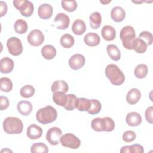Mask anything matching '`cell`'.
<instances>
[{"instance_id": "cell-27", "label": "cell", "mask_w": 153, "mask_h": 153, "mask_svg": "<svg viewBox=\"0 0 153 153\" xmlns=\"http://www.w3.org/2000/svg\"><path fill=\"white\" fill-rule=\"evenodd\" d=\"M91 126L93 130L97 132L105 131V121L104 118H95L91 122Z\"/></svg>"}, {"instance_id": "cell-6", "label": "cell", "mask_w": 153, "mask_h": 153, "mask_svg": "<svg viewBox=\"0 0 153 153\" xmlns=\"http://www.w3.org/2000/svg\"><path fill=\"white\" fill-rule=\"evenodd\" d=\"M60 142L62 145L71 149H78L81 145L79 139L74 134L68 133L62 136Z\"/></svg>"}, {"instance_id": "cell-41", "label": "cell", "mask_w": 153, "mask_h": 153, "mask_svg": "<svg viewBox=\"0 0 153 153\" xmlns=\"http://www.w3.org/2000/svg\"><path fill=\"white\" fill-rule=\"evenodd\" d=\"M105 121V131L106 132H111L114 130L115 128V122L114 120L108 117H104Z\"/></svg>"}, {"instance_id": "cell-16", "label": "cell", "mask_w": 153, "mask_h": 153, "mask_svg": "<svg viewBox=\"0 0 153 153\" xmlns=\"http://www.w3.org/2000/svg\"><path fill=\"white\" fill-rule=\"evenodd\" d=\"M141 97L140 91L136 88L130 89L126 95V101L130 105L136 104Z\"/></svg>"}, {"instance_id": "cell-48", "label": "cell", "mask_w": 153, "mask_h": 153, "mask_svg": "<svg viewBox=\"0 0 153 153\" xmlns=\"http://www.w3.org/2000/svg\"><path fill=\"white\" fill-rule=\"evenodd\" d=\"M111 2V1H107V2H103V1H100V2H101V3L103 4H106L109 3V2Z\"/></svg>"}, {"instance_id": "cell-18", "label": "cell", "mask_w": 153, "mask_h": 153, "mask_svg": "<svg viewBox=\"0 0 153 153\" xmlns=\"http://www.w3.org/2000/svg\"><path fill=\"white\" fill-rule=\"evenodd\" d=\"M125 17L126 12L122 7L116 6L111 10V17L114 22H121L124 19Z\"/></svg>"}, {"instance_id": "cell-47", "label": "cell", "mask_w": 153, "mask_h": 153, "mask_svg": "<svg viewBox=\"0 0 153 153\" xmlns=\"http://www.w3.org/2000/svg\"><path fill=\"white\" fill-rule=\"evenodd\" d=\"M1 152H13V151H12L11 150L9 149L8 148H5V149H4L1 150Z\"/></svg>"}, {"instance_id": "cell-42", "label": "cell", "mask_w": 153, "mask_h": 153, "mask_svg": "<svg viewBox=\"0 0 153 153\" xmlns=\"http://www.w3.org/2000/svg\"><path fill=\"white\" fill-rule=\"evenodd\" d=\"M152 112H153V106H151L148 107L145 110V116L146 120L150 124L153 123V118H152Z\"/></svg>"}, {"instance_id": "cell-46", "label": "cell", "mask_w": 153, "mask_h": 153, "mask_svg": "<svg viewBox=\"0 0 153 153\" xmlns=\"http://www.w3.org/2000/svg\"><path fill=\"white\" fill-rule=\"evenodd\" d=\"M120 152L121 153H125V152L130 153V146H123L120 149Z\"/></svg>"}, {"instance_id": "cell-23", "label": "cell", "mask_w": 153, "mask_h": 153, "mask_svg": "<svg viewBox=\"0 0 153 153\" xmlns=\"http://www.w3.org/2000/svg\"><path fill=\"white\" fill-rule=\"evenodd\" d=\"M42 57L47 60H51L56 56V50L55 47L51 45H44L41 50Z\"/></svg>"}, {"instance_id": "cell-13", "label": "cell", "mask_w": 153, "mask_h": 153, "mask_svg": "<svg viewBox=\"0 0 153 153\" xmlns=\"http://www.w3.org/2000/svg\"><path fill=\"white\" fill-rule=\"evenodd\" d=\"M42 128L35 124H30L27 128V136L31 140H35L40 138L42 136Z\"/></svg>"}, {"instance_id": "cell-10", "label": "cell", "mask_w": 153, "mask_h": 153, "mask_svg": "<svg viewBox=\"0 0 153 153\" xmlns=\"http://www.w3.org/2000/svg\"><path fill=\"white\" fill-rule=\"evenodd\" d=\"M85 59L81 54H75L72 56L69 59V65L74 70H78L82 68L85 65Z\"/></svg>"}, {"instance_id": "cell-32", "label": "cell", "mask_w": 153, "mask_h": 153, "mask_svg": "<svg viewBox=\"0 0 153 153\" xmlns=\"http://www.w3.org/2000/svg\"><path fill=\"white\" fill-rule=\"evenodd\" d=\"M68 100L64 108L67 111H72L76 108L78 97L74 94H68Z\"/></svg>"}, {"instance_id": "cell-29", "label": "cell", "mask_w": 153, "mask_h": 153, "mask_svg": "<svg viewBox=\"0 0 153 153\" xmlns=\"http://www.w3.org/2000/svg\"><path fill=\"white\" fill-rule=\"evenodd\" d=\"M14 28L16 33L19 34H24L27 30V23L23 19H18L14 23Z\"/></svg>"}, {"instance_id": "cell-2", "label": "cell", "mask_w": 153, "mask_h": 153, "mask_svg": "<svg viewBox=\"0 0 153 153\" xmlns=\"http://www.w3.org/2000/svg\"><path fill=\"white\" fill-rule=\"evenodd\" d=\"M106 76L111 84L115 85H120L124 83L125 76L122 71L115 64H109L105 68Z\"/></svg>"}, {"instance_id": "cell-37", "label": "cell", "mask_w": 153, "mask_h": 153, "mask_svg": "<svg viewBox=\"0 0 153 153\" xmlns=\"http://www.w3.org/2000/svg\"><path fill=\"white\" fill-rule=\"evenodd\" d=\"M30 152L32 153H47L48 152V148L44 143L37 142L31 146Z\"/></svg>"}, {"instance_id": "cell-17", "label": "cell", "mask_w": 153, "mask_h": 153, "mask_svg": "<svg viewBox=\"0 0 153 153\" xmlns=\"http://www.w3.org/2000/svg\"><path fill=\"white\" fill-rule=\"evenodd\" d=\"M17 109L21 115L27 116L32 111V105L29 101L22 100L17 103Z\"/></svg>"}, {"instance_id": "cell-4", "label": "cell", "mask_w": 153, "mask_h": 153, "mask_svg": "<svg viewBox=\"0 0 153 153\" xmlns=\"http://www.w3.org/2000/svg\"><path fill=\"white\" fill-rule=\"evenodd\" d=\"M120 37L123 47L127 50H131V44L136 38V32L131 26L123 27L120 33Z\"/></svg>"}, {"instance_id": "cell-11", "label": "cell", "mask_w": 153, "mask_h": 153, "mask_svg": "<svg viewBox=\"0 0 153 153\" xmlns=\"http://www.w3.org/2000/svg\"><path fill=\"white\" fill-rule=\"evenodd\" d=\"M56 24V27L58 29L65 30L67 29L70 23V19L68 15L65 13H60L56 15L54 20Z\"/></svg>"}, {"instance_id": "cell-19", "label": "cell", "mask_w": 153, "mask_h": 153, "mask_svg": "<svg viewBox=\"0 0 153 153\" xmlns=\"http://www.w3.org/2000/svg\"><path fill=\"white\" fill-rule=\"evenodd\" d=\"M103 38L108 41L114 40L116 37V30L114 27L110 25H105L101 30Z\"/></svg>"}, {"instance_id": "cell-34", "label": "cell", "mask_w": 153, "mask_h": 153, "mask_svg": "<svg viewBox=\"0 0 153 153\" xmlns=\"http://www.w3.org/2000/svg\"><path fill=\"white\" fill-rule=\"evenodd\" d=\"M148 67L145 64H139L134 69V75L137 78H144L148 74Z\"/></svg>"}, {"instance_id": "cell-33", "label": "cell", "mask_w": 153, "mask_h": 153, "mask_svg": "<svg viewBox=\"0 0 153 153\" xmlns=\"http://www.w3.org/2000/svg\"><path fill=\"white\" fill-rule=\"evenodd\" d=\"M13 88V82L11 80L7 77H2L0 79V89L2 91L8 93Z\"/></svg>"}, {"instance_id": "cell-35", "label": "cell", "mask_w": 153, "mask_h": 153, "mask_svg": "<svg viewBox=\"0 0 153 153\" xmlns=\"http://www.w3.org/2000/svg\"><path fill=\"white\" fill-rule=\"evenodd\" d=\"M35 93V88L31 85H26L22 87L20 91V94L22 97L29 98L33 96Z\"/></svg>"}, {"instance_id": "cell-9", "label": "cell", "mask_w": 153, "mask_h": 153, "mask_svg": "<svg viewBox=\"0 0 153 153\" xmlns=\"http://www.w3.org/2000/svg\"><path fill=\"white\" fill-rule=\"evenodd\" d=\"M27 39L29 44L34 47H38L43 43L44 35L40 30L34 29L29 33Z\"/></svg>"}, {"instance_id": "cell-31", "label": "cell", "mask_w": 153, "mask_h": 153, "mask_svg": "<svg viewBox=\"0 0 153 153\" xmlns=\"http://www.w3.org/2000/svg\"><path fill=\"white\" fill-rule=\"evenodd\" d=\"M90 107V99L79 97L78 99L77 103L76 108L78 109V111L81 112L87 111Z\"/></svg>"}, {"instance_id": "cell-22", "label": "cell", "mask_w": 153, "mask_h": 153, "mask_svg": "<svg viewBox=\"0 0 153 153\" xmlns=\"http://www.w3.org/2000/svg\"><path fill=\"white\" fill-rule=\"evenodd\" d=\"M68 90V84L66 82L63 80H57L54 81L51 87V90L53 93L56 92H62L66 93Z\"/></svg>"}, {"instance_id": "cell-5", "label": "cell", "mask_w": 153, "mask_h": 153, "mask_svg": "<svg viewBox=\"0 0 153 153\" xmlns=\"http://www.w3.org/2000/svg\"><path fill=\"white\" fill-rule=\"evenodd\" d=\"M14 7L20 11L22 16L25 17H30L34 11V6L32 2L27 0L13 1Z\"/></svg>"}, {"instance_id": "cell-30", "label": "cell", "mask_w": 153, "mask_h": 153, "mask_svg": "<svg viewBox=\"0 0 153 153\" xmlns=\"http://www.w3.org/2000/svg\"><path fill=\"white\" fill-rule=\"evenodd\" d=\"M60 45L65 48H69L72 47L75 42L74 38L70 34H64L63 35L60 40Z\"/></svg>"}, {"instance_id": "cell-36", "label": "cell", "mask_w": 153, "mask_h": 153, "mask_svg": "<svg viewBox=\"0 0 153 153\" xmlns=\"http://www.w3.org/2000/svg\"><path fill=\"white\" fill-rule=\"evenodd\" d=\"M102 108L101 103L97 99H90V107L87 111L91 115H95L98 114Z\"/></svg>"}, {"instance_id": "cell-45", "label": "cell", "mask_w": 153, "mask_h": 153, "mask_svg": "<svg viewBox=\"0 0 153 153\" xmlns=\"http://www.w3.org/2000/svg\"><path fill=\"white\" fill-rule=\"evenodd\" d=\"M8 10V7L7 4L4 1H0V17H2L5 16Z\"/></svg>"}, {"instance_id": "cell-43", "label": "cell", "mask_w": 153, "mask_h": 153, "mask_svg": "<svg viewBox=\"0 0 153 153\" xmlns=\"http://www.w3.org/2000/svg\"><path fill=\"white\" fill-rule=\"evenodd\" d=\"M9 106V100L6 96H0V109L1 111L7 109Z\"/></svg>"}, {"instance_id": "cell-12", "label": "cell", "mask_w": 153, "mask_h": 153, "mask_svg": "<svg viewBox=\"0 0 153 153\" xmlns=\"http://www.w3.org/2000/svg\"><path fill=\"white\" fill-rule=\"evenodd\" d=\"M53 13V8L49 4H42L38 7V15L43 20L50 19L52 16Z\"/></svg>"}, {"instance_id": "cell-28", "label": "cell", "mask_w": 153, "mask_h": 153, "mask_svg": "<svg viewBox=\"0 0 153 153\" xmlns=\"http://www.w3.org/2000/svg\"><path fill=\"white\" fill-rule=\"evenodd\" d=\"M54 102L59 106H65L68 100V96L62 92L54 93L53 95Z\"/></svg>"}, {"instance_id": "cell-26", "label": "cell", "mask_w": 153, "mask_h": 153, "mask_svg": "<svg viewBox=\"0 0 153 153\" xmlns=\"http://www.w3.org/2000/svg\"><path fill=\"white\" fill-rule=\"evenodd\" d=\"M90 26L93 29H98L102 23L101 14L97 11L93 12L90 16Z\"/></svg>"}, {"instance_id": "cell-15", "label": "cell", "mask_w": 153, "mask_h": 153, "mask_svg": "<svg viewBox=\"0 0 153 153\" xmlns=\"http://www.w3.org/2000/svg\"><path fill=\"white\" fill-rule=\"evenodd\" d=\"M127 124L131 127H136L140 125L142 123L141 115L136 112H131L127 114L126 117Z\"/></svg>"}, {"instance_id": "cell-20", "label": "cell", "mask_w": 153, "mask_h": 153, "mask_svg": "<svg viewBox=\"0 0 153 153\" xmlns=\"http://www.w3.org/2000/svg\"><path fill=\"white\" fill-rule=\"evenodd\" d=\"M84 41L85 44L88 46L95 47L99 44L100 38L97 33L94 32H89L84 36Z\"/></svg>"}, {"instance_id": "cell-1", "label": "cell", "mask_w": 153, "mask_h": 153, "mask_svg": "<svg viewBox=\"0 0 153 153\" xmlns=\"http://www.w3.org/2000/svg\"><path fill=\"white\" fill-rule=\"evenodd\" d=\"M57 117L56 109L51 106H46L39 109L36 114V120L42 124H47L54 122Z\"/></svg>"}, {"instance_id": "cell-39", "label": "cell", "mask_w": 153, "mask_h": 153, "mask_svg": "<svg viewBox=\"0 0 153 153\" xmlns=\"http://www.w3.org/2000/svg\"><path fill=\"white\" fill-rule=\"evenodd\" d=\"M138 38L143 40L147 45H151L153 41L152 35L148 31H143L140 32Z\"/></svg>"}, {"instance_id": "cell-14", "label": "cell", "mask_w": 153, "mask_h": 153, "mask_svg": "<svg viewBox=\"0 0 153 153\" xmlns=\"http://www.w3.org/2000/svg\"><path fill=\"white\" fill-rule=\"evenodd\" d=\"M14 66V61L10 57H5L0 60V71L2 74L10 73L13 70Z\"/></svg>"}, {"instance_id": "cell-3", "label": "cell", "mask_w": 153, "mask_h": 153, "mask_svg": "<svg viewBox=\"0 0 153 153\" xmlns=\"http://www.w3.org/2000/svg\"><path fill=\"white\" fill-rule=\"evenodd\" d=\"M3 128L8 134H20L23 131V124L22 120L17 117H8L3 121Z\"/></svg>"}, {"instance_id": "cell-7", "label": "cell", "mask_w": 153, "mask_h": 153, "mask_svg": "<svg viewBox=\"0 0 153 153\" xmlns=\"http://www.w3.org/2000/svg\"><path fill=\"white\" fill-rule=\"evenodd\" d=\"M7 47L10 54L17 56L23 52V45L22 42L17 37L13 36L10 38L7 41Z\"/></svg>"}, {"instance_id": "cell-44", "label": "cell", "mask_w": 153, "mask_h": 153, "mask_svg": "<svg viewBox=\"0 0 153 153\" xmlns=\"http://www.w3.org/2000/svg\"><path fill=\"white\" fill-rule=\"evenodd\" d=\"M130 153H143L144 152L143 147L139 144H134L130 146Z\"/></svg>"}, {"instance_id": "cell-25", "label": "cell", "mask_w": 153, "mask_h": 153, "mask_svg": "<svg viewBox=\"0 0 153 153\" xmlns=\"http://www.w3.org/2000/svg\"><path fill=\"white\" fill-rule=\"evenodd\" d=\"M106 51L109 57L114 60L118 61L121 58V52L118 47L114 44H109L106 47Z\"/></svg>"}, {"instance_id": "cell-21", "label": "cell", "mask_w": 153, "mask_h": 153, "mask_svg": "<svg viewBox=\"0 0 153 153\" xmlns=\"http://www.w3.org/2000/svg\"><path fill=\"white\" fill-rule=\"evenodd\" d=\"M147 46L143 40L139 38H135L131 44V50H134L137 53L143 54L146 51Z\"/></svg>"}, {"instance_id": "cell-38", "label": "cell", "mask_w": 153, "mask_h": 153, "mask_svg": "<svg viewBox=\"0 0 153 153\" xmlns=\"http://www.w3.org/2000/svg\"><path fill=\"white\" fill-rule=\"evenodd\" d=\"M62 7L65 11L68 12H73L76 10L78 7V4L76 1H62Z\"/></svg>"}, {"instance_id": "cell-40", "label": "cell", "mask_w": 153, "mask_h": 153, "mask_svg": "<svg viewBox=\"0 0 153 153\" xmlns=\"http://www.w3.org/2000/svg\"><path fill=\"white\" fill-rule=\"evenodd\" d=\"M123 140L126 142H131L135 140L136 134L132 130H127L123 134Z\"/></svg>"}, {"instance_id": "cell-8", "label": "cell", "mask_w": 153, "mask_h": 153, "mask_svg": "<svg viewBox=\"0 0 153 153\" xmlns=\"http://www.w3.org/2000/svg\"><path fill=\"white\" fill-rule=\"evenodd\" d=\"M62 136L61 129L57 127L49 128L46 133V139L51 145H57L59 143L60 138Z\"/></svg>"}, {"instance_id": "cell-24", "label": "cell", "mask_w": 153, "mask_h": 153, "mask_svg": "<svg viewBox=\"0 0 153 153\" xmlns=\"http://www.w3.org/2000/svg\"><path fill=\"white\" fill-rule=\"evenodd\" d=\"M73 33L76 35H81L86 31V25L85 22L81 19L75 20L72 26Z\"/></svg>"}]
</instances>
